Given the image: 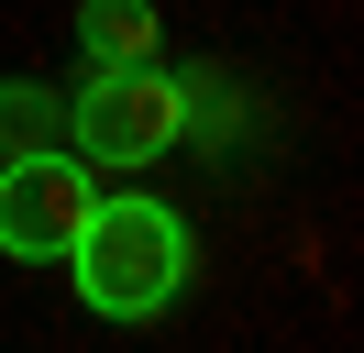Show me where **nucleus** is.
I'll return each mask as SVG.
<instances>
[{
    "instance_id": "2",
    "label": "nucleus",
    "mask_w": 364,
    "mask_h": 353,
    "mask_svg": "<svg viewBox=\"0 0 364 353\" xmlns=\"http://www.w3.org/2000/svg\"><path fill=\"white\" fill-rule=\"evenodd\" d=\"M67 132H77V166H155L166 144L188 132V78H166L155 56L144 66H89V88L67 100Z\"/></svg>"
},
{
    "instance_id": "5",
    "label": "nucleus",
    "mask_w": 364,
    "mask_h": 353,
    "mask_svg": "<svg viewBox=\"0 0 364 353\" xmlns=\"http://www.w3.org/2000/svg\"><path fill=\"white\" fill-rule=\"evenodd\" d=\"M67 132V100H55L45 78H0V154H33Z\"/></svg>"
},
{
    "instance_id": "1",
    "label": "nucleus",
    "mask_w": 364,
    "mask_h": 353,
    "mask_svg": "<svg viewBox=\"0 0 364 353\" xmlns=\"http://www.w3.org/2000/svg\"><path fill=\"white\" fill-rule=\"evenodd\" d=\"M67 265H77V298H89L100 320H155L188 287V221L166 210V199H100V210L77 221Z\"/></svg>"
},
{
    "instance_id": "4",
    "label": "nucleus",
    "mask_w": 364,
    "mask_h": 353,
    "mask_svg": "<svg viewBox=\"0 0 364 353\" xmlns=\"http://www.w3.org/2000/svg\"><path fill=\"white\" fill-rule=\"evenodd\" d=\"M77 33H89V66H144L155 56V0H89Z\"/></svg>"
},
{
    "instance_id": "3",
    "label": "nucleus",
    "mask_w": 364,
    "mask_h": 353,
    "mask_svg": "<svg viewBox=\"0 0 364 353\" xmlns=\"http://www.w3.org/2000/svg\"><path fill=\"white\" fill-rule=\"evenodd\" d=\"M89 210H100V188H89L77 154H55V144L0 154V254H23V265L33 254H67Z\"/></svg>"
}]
</instances>
